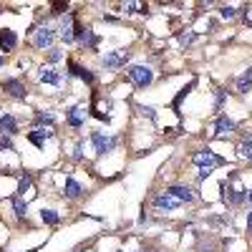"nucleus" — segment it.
<instances>
[{"label":"nucleus","mask_w":252,"mask_h":252,"mask_svg":"<svg viewBox=\"0 0 252 252\" xmlns=\"http://www.w3.org/2000/svg\"><path fill=\"white\" fill-rule=\"evenodd\" d=\"M126 76H129V81L134 83L136 89H146L154 81V73H152L149 66H129L126 68Z\"/></svg>","instance_id":"obj_1"},{"label":"nucleus","mask_w":252,"mask_h":252,"mask_svg":"<svg viewBox=\"0 0 252 252\" xmlns=\"http://www.w3.org/2000/svg\"><path fill=\"white\" fill-rule=\"evenodd\" d=\"M192 161L199 166V169H215V166H222V164H224V159L217 157L212 149H199V152L192 157Z\"/></svg>","instance_id":"obj_2"},{"label":"nucleus","mask_w":252,"mask_h":252,"mask_svg":"<svg viewBox=\"0 0 252 252\" xmlns=\"http://www.w3.org/2000/svg\"><path fill=\"white\" fill-rule=\"evenodd\" d=\"M220 192H222V202H227V204H242L247 199V189L232 187L229 182H222L220 184Z\"/></svg>","instance_id":"obj_3"},{"label":"nucleus","mask_w":252,"mask_h":252,"mask_svg":"<svg viewBox=\"0 0 252 252\" xmlns=\"http://www.w3.org/2000/svg\"><path fill=\"white\" fill-rule=\"evenodd\" d=\"M126 63H129V51H111L101 58V66L106 68V71H119L124 68Z\"/></svg>","instance_id":"obj_4"},{"label":"nucleus","mask_w":252,"mask_h":252,"mask_svg":"<svg viewBox=\"0 0 252 252\" xmlns=\"http://www.w3.org/2000/svg\"><path fill=\"white\" fill-rule=\"evenodd\" d=\"M31 33H33V46L35 48H48V51L53 48V40H56V31L53 28L43 26V28H38V31L33 28Z\"/></svg>","instance_id":"obj_5"},{"label":"nucleus","mask_w":252,"mask_h":252,"mask_svg":"<svg viewBox=\"0 0 252 252\" xmlns=\"http://www.w3.org/2000/svg\"><path fill=\"white\" fill-rule=\"evenodd\" d=\"M91 141H94V149L98 157H103L106 152H114V146H116V139L103 131H91Z\"/></svg>","instance_id":"obj_6"},{"label":"nucleus","mask_w":252,"mask_h":252,"mask_svg":"<svg viewBox=\"0 0 252 252\" xmlns=\"http://www.w3.org/2000/svg\"><path fill=\"white\" fill-rule=\"evenodd\" d=\"M58 35H61V40H66V43H73V40H76V20H73L71 13H66V15L61 18Z\"/></svg>","instance_id":"obj_7"},{"label":"nucleus","mask_w":252,"mask_h":252,"mask_svg":"<svg viewBox=\"0 0 252 252\" xmlns=\"http://www.w3.org/2000/svg\"><path fill=\"white\" fill-rule=\"evenodd\" d=\"M76 43L81 48H96L98 46V38H96L94 28H83V26L76 23Z\"/></svg>","instance_id":"obj_8"},{"label":"nucleus","mask_w":252,"mask_h":252,"mask_svg":"<svg viewBox=\"0 0 252 252\" xmlns=\"http://www.w3.org/2000/svg\"><path fill=\"white\" fill-rule=\"evenodd\" d=\"M3 91H8L13 98H26V96H28V89L23 86V81H18V78L3 81Z\"/></svg>","instance_id":"obj_9"},{"label":"nucleus","mask_w":252,"mask_h":252,"mask_svg":"<svg viewBox=\"0 0 252 252\" xmlns=\"http://www.w3.org/2000/svg\"><path fill=\"white\" fill-rule=\"evenodd\" d=\"M182 202L179 199H174L169 192H159V194H154V207L157 209H166V212H172V209H177Z\"/></svg>","instance_id":"obj_10"},{"label":"nucleus","mask_w":252,"mask_h":252,"mask_svg":"<svg viewBox=\"0 0 252 252\" xmlns=\"http://www.w3.org/2000/svg\"><path fill=\"white\" fill-rule=\"evenodd\" d=\"M48 139H53V129H46V126H38L35 131H31V134H28V141H31V144H35L38 149H40V146H43Z\"/></svg>","instance_id":"obj_11"},{"label":"nucleus","mask_w":252,"mask_h":252,"mask_svg":"<svg viewBox=\"0 0 252 252\" xmlns=\"http://www.w3.org/2000/svg\"><path fill=\"white\" fill-rule=\"evenodd\" d=\"M68 71H71V76H76V78H81V81H86V83H96V76L89 71V68H83V66H78L76 61H68Z\"/></svg>","instance_id":"obj_12"},{"label":"nucleus","mask_w":252,"mask_h":252,"mask_svg":"<svg viewBox=\"0 0 252 252\" xmlns=\"http://www.w3.org/2000/svg\"><path fill=\"white\" fill-rule=\"evenodd\" d=\"M15 46H18V35H15V31H10V28H5V31H0V51H15Z\"/></svg>","instance_id":"obj_13"},{"label":"nucleus","mask_w":252,"mask_h":252,"mask_svg":"<svg viewBox=\"0 0 252 252\" xmlns=\"http://www.w3.org/2000/svg\"><path fill=\"white\" fill-rule=\"evenodd\" d=\"M0 134H3V136L18 134V121L10 114H0Z\"/></svg>","instance_id":"obj_14"},{"label":"nucleus","mask_w":252,"mask_h":252,"mask_svg":"<svg viewBox=\"0 0 252 252\" xmlns=\"http://www.w3.org/2000/svg\"><path fill=\"white\" fill-rule=\"evenodd\" d=\"M237 129V124L232 121V119H227L224 114L217 119V124H215V136H224V134H229V131H235Z\"/></svg>","instance_id":"obj_15"},{"label":"nucleus","mask_w":252,"mask_h":252,"mask_svg":"<svg viewBox=\"0 0 252 252\" xmlns=\"http://www.w3.org/2000/svg\"><path fill=\"white\" fill-rule=\"evenodd\" d=\"M166 192H169L174 199H179V202H184V204H189V202H194V194L189 192L187 187H182V184H174V187H169L166 189Z\"/></svg>","instance_id":"obj_16"},{"label":"nucleus","mask_w":252,"mask_h":252,"mask_svg":"<svg viewBox=\"0 0 252 252\" xmlns=\"http://www.w3.org/2000/svg\"><path fill=\"white\" fill-rule=\"evenodd\" d=\"M38 81H40V83H53V86H61V83H63L61 73H56V71L48 68V66H43V68L38 71Z\"/></svg>","instance_id":"obj_17"},{"label":"nucleus","mask_w":252,"mask_h":252,"mask_svg":"<svg viewBox=\"0 0 252 252\" xmlns=\"http://www.w3.org/2000/svg\"><path fill=\"white\" fill-rule=\"evenodd\" d=\"M83 121H86V109L73 106V109L68 111V126H73V129H81Z\"/></svg>","instance_id":"obj_18"},{"label":"nucleus","mask_w":252,"mask_h":252,"mask_svg":"<svg viewBox=\"0 0 252 252\" xmlns=\"http://www.w3.org/2000/svg\"><path fill=\"white\" fill-rule=\"evenodd\" d=\"M81 192H83V187H81L73 177H68V179H66V187H63V194L71 197V199H76V197H81Z\"/></svg>","instance_id":"obj_19"},{"label":"nucleus","mask_w":252,"mask_h":252,"mask_svg":"<svg viewBox=\"0 0 252 252\" xmlns=\"http://www.w3.org/2000/svg\"><path fill=\"white\" fill-rule=\"evenodd\" d=\"M250 89H252V66L237 78V91H240V94H247Z\"/></svg>","instance_id":"obj_20"},{"label":"nucleus","mask_w":252,"mask_h":252,"mask_svg":"<svg viewBox=\"0 0 252 252\" xmlns=\"http://www.w3.org/2000/svg\"><path fill=\"white\" fill-rule=\"evenodd\" d=\"M237 152H240V157L242 159H247V161H252V134H247L242 141H240V146H237Z\"/></svg>","instance_id":"obj_21"},{"label":"nucleus","mask_w":252,"mask_h":252,"mask_svg":"<svg viewBox=\"0 0 252 252\" xmlns=\"http://www.w3.org/2000/svg\"><path fill=\"white\" fill-rule=\"evenodd\" d=\"M13 212H15L20 220H23V217L28 215V202H26L23 197H18V194H15V197H13Z\"/></svg>","instance_id":"obj_22"},{"label":"nucleus","mask_w":252,"mask_h":252,"mask_svg":"<svg viewBox=\"0 0 252 252\" xmlns=\"http://www.w3.org/2000/svg\"><path fill=\"white\" fill-rule=\"evenodd\" d=\"M31 189H33V182H31L28 174H23V177H20V184H18V197L26 199V194L31 192Z\"/></svg>","instance_id":"obj_23"},{"label":"nucleus","mask_w":252,"mask_h":252,"mask_svg":"<svg viewBox=\"0 0 252 252\" xmlns=\"http://www.w3.org/2000/svg\"><path fill=\"white\" fill-rule=\"evenodd\" d=\"M40 220H43L46 224H58L61 222V215L53 212V209H43V212H40Z\"/></svg>","instance_id":"obj_24"},{"label":"nucleus","mask_w":252,"mask_h":252,"mask_svg":"<svg viewBox=\"0 0 252 252\" xmlns=\"http://www.w3.org/2000/svg\"><path fill=\"white\" fill-rule=\"evenodd\" d=\"M192 89H194V81H192V83H189V86H184V89H182V91L177 94V98H174V103H172V106H174V111H177V114H179V103L184 101V96H187L189 91H192Z\"/></svg>","instance_id":"obj_25"},{"label":"nucleus","mask_w":252,"mask_h":252,"mask_svg":"<svg viewBox=\"0 0 252 252\" xmlns=\"http://www.w3.org/2000/svg\"><path fill=\"white\" fill-rule=\"evenodd\" d=\"M53 121H56V119H53V114H51V111H38V114H35V124H38V126H43V124H48V126H51Z\"/></svg>","instance_id":"obj_26"},{"label":"nucleus","mask_w":252,"mask_h":252,"mask_svg":"<svg viewBox=\"0 0 252 252\" xmlns=\"http://www.w3.org/2000/svg\"><path fill=\"white\" fill-rule=\"evenodd\" d=\"M220 15H222L224 20H229V18H235V15H237V8H232V5H222V8H220Z\"/></svg>","instance_id":"obj_27"},{"label":"nucleus","mask_w":252,"mask_h":252,"mask_svg":"<svg viewBox=\"0 0 252 252\" xmlns=\"http://www.w3.org/2000/svg\"><path fill=\"white\" fill-rule=\"evenodd\" d=\"M192 40H194V33H192V31H184V33H179V43H182V46H189Z\"/></svg>","instance_id":"obj_28"},{"label":"nucleus","mask_w":252,"mask_h":252,"mask_svg":"<svg viewBox=\"0 0 252 252\" xmlns=\"http://www.w3.org/2000/svg\"><path fill=\"white\" fill-rule=\"evenodd\" d=\"M13 152L15 149V146H13V141H10V136H0V152Z\"/></svg>","instance_id":"obj_29"},{"label":"nucleus","mask_w":252,"mask_h":252,"mask_svg":"<svg viewBox=\"0 0 252 252\" xmlns=\"http://www.w3.org/2000/svg\"><path fill=\"white\" fill-rule=\"evenodd\" d=\"M224 96H227V91H224V89H217V98H215V106H217V109H222Z\"/></svg>","instance_id":"obj_30"},{"label":"nucleus","mask_w":252,"mask_h":252,"mask_svg":"<svg viewBox=\"0 0 252 252\" xmlns=\"http://www.w3.org/2000/svg\"><path fill=\"white\" fill-rule=\"evenodd\" d=\"M61 58H63L61 48H51V53H48V61H51V63H56V61H61Z\"/></svg>","instance_id":"obj_31"},{"label":"nucleus","mask_w":252,"mask_h":252,"mask_svg":"<svg viewBox=\"0 0 252 252\" xmlns=\"http://www.w3.org/2000/svg\"><path fill=\"white\" fill-rule=\"evenodd\" d=\"M139 111H141L144 116H149L152 121H157V114H154V109H152V106H139Z\"/></svg>","instance_id":"obj_32"},{"label":"nucleus","mask_w":252,"mask_h":252,"mask_svg":"<svg viewBox=\"0 0 252 252\" xmlns=\"http://www.w3.org/2000/svg\"><path fill=\"white\" fill-rule=\"evenodd\" d=\"M66 10H68V5H66V3H53V13H56V15H63Z\"/></svg>","instance_id":"obj_33"},{"label":"nucleus","mask_w":252,"mask_h":252,"mask_svg":"<svg viewBox=\"0 0 252 252\" xmlns=\"http://www.w3.org/2000/svg\"><path fill=\"white\" fill-rule=\"evenodd\" d=\"M81 152H83V141L76 144V152H73V159H81Z\"/></svg>","instance_id":"obj_34"},{"label":"nucleus","mask_w":252,"mask_h":252,"mask_svg":"<svg viewBox=\"0 0 252 252\" xmlns=\"http://www.w3.org/2000/svg\"><path fill=\"white\" fill-rule=\"evenodd\" d=\"M139 3H126V13H139Z\"/></svg>","instance_id":"obj_35"},{"label":"nucleus","mask_w":252,"mask_h":252,"mask_svg":"<svg viewBox=\"0 0 252 252\" xmlns=\"http://www.w3.org/2000/svg\"><path fill=\"white\" fill-rule=\"evenodd\" d=\"M209 174H212V169H199V179H207Z\"/></svg>","instance_id":"obj_36"},{"label":"nucleus","mask_w":252,"mask_h":252,"mask_svg":"<svg viewBox=\"0 0 252 252\" xmlns=\"http://www.w3.org/2000/svg\"><path fill=\"white\" fill-rule=\"evenodd\" d=\"M247 227H250V235H252V212H247Z\"/></svg>","instance_id":"obj_37"},{"label":"nucleus","mask_w":252,"mask_h":252,"mask_svg":"<svg viewBox=\"0 0 252 252\" xmlns=\"http://www.w3.org/2000/svg\"><path fill=\"white\" fill-rule=\"evenodd\" d=\"M247 202L252 204V189H250V192H247Z\"/></svg>","instance_id":"obj_38"},{"label":"nucleus","mask_w":252,"mask_h":252,"mask_svg":"<svg viewBox=\"0 0 252 252\" xmlns=\"http://www.w3.org/2000/svg\"><path fill=\"white\" fill-rule=\"evenodd\" d=\"M3 63H5V58H3V56H0V66H3Z\"/></svg>","instance_id":"obj_39"},{"label":"nucleus","mask_w":252,"mask_h":252,"mask_svg":"<svg viewBox=\"0 0 252 252\" xmlns=\"http://www.w3.org/2000/svg\"><path fill=\"white\" fill-rule=\"evenodd\" d=\"M0 13H3V8H0Z\"/></svg>","instance_id":"obj_40"}]
</instances>
